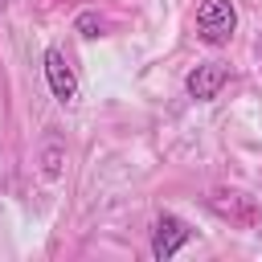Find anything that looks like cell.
<instances>
[{
  "mask_svg": "<svg viewBox=\"0 0 262 262\" xmlns=\"http://www.w3.org/2000/svg\"><path fill=\"white\" fill-rule=\"evenodd\" d=\"M237 33V4L233 0H201L196 4V37L213 49L229 45V37Z\"/></svg>",
  "mask_w": 262,
  "mask_h": 262,
  "instance_id": "obj_1",
  "label": "cell"
},
{
  "mask_svg": "<svg viewBox=\"0 0 262 262\" xmlns=\"http://www.w3.org/2000/svg\"><path fill=\"white\" fill-rule=\"evenodd\" d=\"M188 242H192V225H188L184 217H176V213H160V217L151 221V258H156V262L176 258Z\"/></svg>",
  "mask_w": 262,
  "mask_h": 262,
  "instance_id": "obj_2",
  "label": "cell"
},
{
  "mask_svg": "<svg viewBox=\"0 0 262 262\" xmlns=\"http://www.w3.org/2000/svg\"><path fill=\"white\" fill-rule=\"evenodd\" d=\"M209 209L217 213V217H225L229 225H258V217H262V209H258V201L254 196H246V192H237V188H217L213 196H209Z\"/></svg>",
  "mask_w": 262,
  "mask_h": 262,
  "instance_id": "obj_3",
  "label": "cell"
},
{
  "mask_svg": "<svg viewBox=\"0 0 262 262\" xmlns=\"http://www.w3.org/2000/svg\"><path fill=\"white\" fill-rule=\"evenodd\" d=\"M41 66H45V82H49L53 98H57V102H74V98H78V74H74V66L66 61V53H61L57 45H49L45 57H41Z\"/></svg>",
  "mask_w": 262,
  "mask_h": 262,
  "instance_id": "obj_4",
  "label": "cell"
},
{
  "mask_svg": "<svg viewBox=\"0 0 262 262\" xmlns=\"http://www.w3.org/2000/svg\"><path fill=\"white\" fill-rule=\"evenodd\" d=\"M225 82H229V70H225L221 61H196V66L188 70V78H184V90H188V98H196V102H213Z\"/></svg>",
  "mask_w": 262,
  "mask_h": 262,
  "instance_id": "obj_5",
  "label": "cell"
},
{
  "mask_svg": "<svg viewBox=\"0 0 262 262\" xmlns=\"http://www.w3.org/2000/svg\"><path fill=\"white\" fill-rule=\"evenodd\" d=\"M74 29L86 37V41H94V37H102V29H106V20L94 12V8H86V12H78L74 16Z\"/></svg>",
  "mask_w": 262,
  "mask_h": 262,
  "instance_id": "obj_6",
  "label": "cell"
},
{
  "mask_svg": "<svg viewBox=\"0 0 262 262\" xmlns=\"http://www.w3.org/2000/svg\"><path fill=\"white\" fill-rule=\"evenodd\" d=\"M57 160H61V151H57V147H49V151H45V172H49V176H57V172H61V164H57Z\"/></svg>",
  "mask_w": 262,
  "mask_h": 262,
  "instance_id": "obj_7",
  "label": "cell"
}]
</instances>
